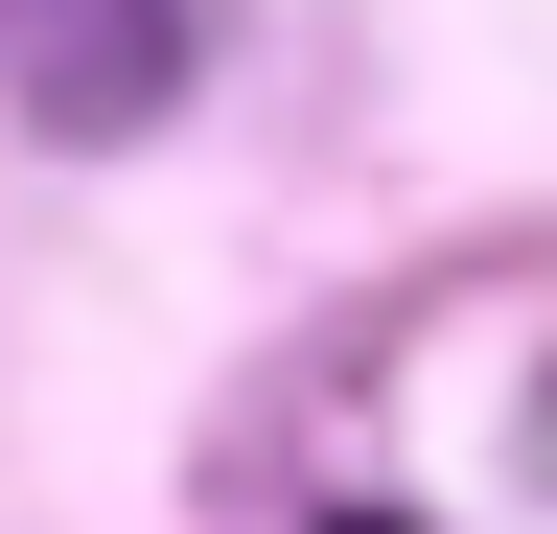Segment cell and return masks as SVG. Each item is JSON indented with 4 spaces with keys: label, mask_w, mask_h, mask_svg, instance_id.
<instances>
[{
    "label": "cell",
    "mask_w": 557,
    "mask_h": 534,
    "mask_svg": "<svg viewBox=\"0 0 557 534\" xmlns=\"http://www.w3.org/2000/svg\"><path fill=\"white\" fill-rule=\"evenodd\" d=\"M0 94L47 140H139L186 94V0H0Z\"/></svg>",
    "instance_id": "obj_1"
},
{
    "label": "cell",
    "mask_w": 557,
    "mask_h": 534,
    "mask_svg": "<svg viewBox=\"0 0 557 534\" xmlns=\"http://www.w3.org/2000/svg\"><path fill=\"white\" fill-rule=\"evenodd\" d=\"M302 534H418V511H372V488H348V511H302Z\"/></svg>",
    "instance_id": "obj_2"
}]
</instances>
